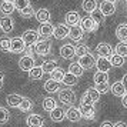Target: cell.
I'll return each mask as SVG.
<instances>
[{
    "instance_id": "c3c4849f",
    "label": "cell",
    "mask_w": 127,
    "mask_h": 127,
    "mask_svg": "<svg viewBox=\"0 0 127 127\" xmlns=\"http://www.w3.org/2000/svg\"><path fill=\"white\" fill-rule=\"evenodd\" d=\"M121 83H123V86H124V89H126V92H127V73L123 76V79H121Z\"/></svg>"
},
{
    "instance_id": "603a6c76",
    "label": "cell",
    "mask_w": 127,
    "mask_h": 127,
    "mask_svg": "<svg viewBox=\"0 0 127 127\" xmlns=\"http://www.w3.org/2000/svg\"><path fill=\"white\" fill-rule=\"evenodd\" d=\"M110 90H111V93L114 94L116 97H123V96L127 93L121 81H116V83H113L111 87H110Z\"/></svg>"
},
{
    "instance_id": "52a82bcc",
    "label": "cell",
    "mask_w": 127,
    "mask_h": 127,
    "mask_svg": "<svg viewBox=\"0 0 127 127\" xmlns=\"http://www.w3.org/2000/svg\"><path fill=\"white\" fill-rule=\"evenodd\" d=\"M26 50V43L23 41L22 37H13L10 39V52L14 53V54H19V53H24Z\"/></svg>"
},
{
    "instance_id": "836d02e7",
    "label": "cell",
    "mask_w": 127,
    "mask_h": 127,
    "mask_svg": "<svg viewBox=\"0 0 127 127\" xmlns=\"http://www.w3.org/2000/svg\"><path fill=\"white\" fill-rule=\"evenodd\" d=\"M57 62L56 60H47V62H44V63L41 64V69H43V71L44 73H52L54 69H57Z\"/></svg>"
},
{
    "instance_id": "d590c367",
    "label": "cell",
    "mask_w": 127,
    "mask_h": 127,
    "mask_svg": "<svg viewBox=\"0 0 127 127\" xmlns=\"http://www.w3.org/2000/svg\"><path fill=\"white\" fill-rule=\"evenodd\" d=\"M114 52H116V54H119L121 57H126L127 56V41H120L114 47Z\"/></svg>"
},
{
    "instance_id": "ee69618b",
    "label": "cell",
    "mask_w": 127,
    "mask_h": 127,
    "mask_svg": "<svg viewBox=\"0 0 127 127\" xmlns=\"http://www.w3.org/2000/svg\"><path fill=\"white\" fill-rule=\"evenodd\" d=\"M0 50L1 52H10V39H1L0 40Z\"/></svg>"
},
{
    "instance_id": "7dc6e473",
    "label": "cell",
    "mask_w": 127,
    "mask_h": 127,
    "mask_svg": "<svg viewBox=\"0 0 127 127\" xmlns=\"http://www.w3.org/2000/svg\"><path fill=\"white\" fill-rule=\"evenodd\" d=\"M100 127H114V124H113L111 121H103Z\"/></svg>"
},
{
    "instance_id": "f6af8a7d",
    "label": "cell",
    "mask_w": 127,
    "mask_h": 127,
    "mask_svg": "<svg viewBox=\"0 0 127 127\" xmlns=\"http://www.w3.org/2000/svg\"><path fill=\"white\" fill-rule=\"evenodd\" d=\"M94 89H96L100 94H104V93H107L110 90V84L109 83H100V84H96Z\"/></svg>"
},
{
    "instance_id": "2e32d148",
    "label": "cell",
    "mask_w": 127,
    "mask_h": 127,
    "mask_svg": "<svg viewBox=\"0 0 127 127\" xmlns=\"http://www.w3.org/2000/svg\"><path fill=\"white\" fill-rule=\"evenodd\" d=\"M26 123L29 127H43L44 124V120L40 114H30L27 119H26Z\"/></svg>"
},
{
    "instance_id": "5b68a950",
    "label": "cell",
    "mask_w": 127,
    "mask_h": 127,
    "mask_svg": "<svg viewBox=\"0 0 127 127\" xmlns=\"http://www.w3.org/2000/svg\"><path fill=\"white\" fill-rule=\"evenodd\" d=\"M80 27L83 29V32H87V33H92V32H96L98 29V24L93 20L92 16H86L80 20Z\"/></svg>"
},
{
    "instance_id": "30bf717a",
    "label": "cell",
    "mask_w": 127,
    "mask_h": 127,
    "mask_svg": "<svg viewBox=\"0 0 127 127\" xmlns=\"http://www.w3.org/2000/svg\"><path fill=\"white\" fill-rule=\"evenodd\" d=\"M98 10L103 13V16H111V14H114L116 13V4L114 3H110L107 0H103L101 3H100V6H98Z\"/></svg>"
},
{
    "instance_id": "ffe728a7",
    "label": "cell",
    "mask_w": 127,
    "mask_h": 127,
    "mask_svg": "<svg viewBox=\"0 0 127 127\" xmlns=\"http://www.w3.org/2000/svg\"><path fill=\"white\" fill-rule=\"evenodd\" d=\"M83 34H84V32H83V29L80 27V24L70 27L69 37H70V39H71L73 41H80L81 39H83Z\"/></svg>"
},
{
    "instance_id": "7c38bea8",
    "label": "cell",
    "mask_w": 127,
    "mask_h": 127,
    "mask_svg": "<svg viewBox=\"0 0 127 127\" xmlns=\"http://www.w3.org/2000/svg\"><path fill=\"white\" fill-rule=\"evenodd\" d=\"M79 64H80L84 70H89V69H92L93 66H96V59H94V56H93L92 53H89V54L81 56V57L79 59Z\"/></svg>"
},
{
    "instance_id": "e575fe53",
    "label": "cell",
    "mask_w": 127,
    "mask_h": 127,
    "mask_svg": "<svg viewBox=\"0 0 127 127\" xmlns=\"http://www.w3.org/2000/svg\"><path fill=\"white\" fill-rule=\"evenodd\" d=\"M109 60H110V63H111V67H120V66L124 64V57H121V56L116 54V53H113L110 56Z\"/></svg>"
},
{
    "instance_id": "ab89813d",
    "label": "cell",
    "mask_w": 127,
    "mask_h": 127,
    "mask_svg": "<svg viewBox=\"0 0 127 127\" xmlns=\"http://www.w3.org/2000/svg\"><path fill=\"white\" fill-rule=\"evenodd\" d=\"M89 53H90V49H89V46H86V44H80V46L76 47V56H79V57L86 56Z\"/></svg>"
},
{
    "instance_id": "7a4b0ae2",
    "label": "cell",
    "mask_w": 127,
    "mask_h": 127,
    "mask_svg": "<svg viewBox=\"0 0 127 127\" xmlns=\"http://www.w3.org/2000/svg\"><path fill=\"white\" fill-rule=\"evenodd\" d=\"M59 100L64 104V106H71L76 100V94L71 89H63L59 92Z\"/></svg>"
},
{
    "instance_id": "bcb514c9",
    "label": "cell",
    "mask_w": 127,
    "mask_h": 127,
    "mask_svg": "<svg viewBox=\"0 0 127 127\" xmlns=\"http://www.w3.org/2000/svg\"><path fill=\"white\" fill-rule=\"evenodd\" d=\"M33 52H34V47L33 46H26V50H24V56H30V57H33Z\"/></svg>"
},
{
    "instance_id": "60d3db41",
    "label": "cell",
    "mask_w": 127,
    "mask_h": 127,
    "mask_svg": "<svg viewBox=\"0 0 127 127\" xmlns=\"http://www.w3.org/2000/svg\"><path fill=\"white\" fill-rule=\"evenodd\" d=\"M9 119H10V113H9V110L4 109V107H0V124L7 123Z\"/></svg>"
},
{
    "instance_id": "7bdbcfd3",
    "label": "cell",
    "mask_w": 127,
    "mask_h": 127,
    "mask_svg": "<svg viewBox=\"0 0 127 127\" xmlns=\"http://www.w3.org/2000/svg\"><path fill=\"white\" fill-rule=\"evenodd\" d=\"M90 16H92V17H93V20H94V22H96L97 24H100V23H101V22L104 20L103 13L100 12V10H94V12H93L92 14H90Z\"/></svg>"
},
{
    "instance_id": "4fadbf2b",
    "label": "cell",
    "mask_w": 127,
    "mask_h": 127,
    "mask_svg": "<svg viewBox=\"0 0 127 127\" xmlns=\"http://www.w3.org/2000/svg\"><path fill=\"white\" fill-rule=\"evenodd\" d=\"M19 67L23 70V71H30V70L34 67V59L30 57V56H23V57L19 60Z\"/></svg>"
},
{
    "instance_id": "8d00e7d4",
    "label": "cell",
    "mask_w": 127,
    "mask_h": 127,
    "mask_svg": "<svg viewBox=\"0 0 127 127\" xmlns=\"http://www.w3.org/2000/svg\"><path fill=\"white\" fill-rule=\"evenodd\" d=\"M19 109L22 110V111H30V110L33 109V101H32L30 98H27V97H23L22 103H20V106H19Z\"/></svg>"
},
{
    "instance_id": "e0dca14e",
    "label": "cell",
    "mask_w": 127,
    "mask_h": 127,
    "mask_svg": "<svg viewBox=\"0 0 127 127\" xmlns=\"http://www.w3.org/2000/svg\"><path fill=\"white\" fill-rule=\"evenodd\" d=\"M60 56L63 59H71L76 56V47L73 44H63L60 47Z\"/></svg>"
},
{
    "instance_id": "f35d334b",
    "label": "cell",
    "mask_w": 127,
    "mask_h": 127,
    "mask_svg": "<svg viewBox=\"0 0 127 127\" xmlns=\"http://www.w3.org/2000/svg\"><path fill=\"white\" fill-rule=\"evenodd\" d=\"M34 14H36V12L32 6H27V7H24L23 10H20V16L23 19H30V17H33Z\"/></svg>"
},
{
    "instance_id": "cb8c5ba5",
    "label": "cell",
    "mask_w": 127,
    "mask_h": 127,
    "mask_svg": "<svg viewBox=\"0 0 127 127\" xmlns=\"http://www.w3.org/2000/svg\"><path fill=\"white\" fill-rule=\"evenodd\" d=\"M44 90L47 93H50V94H53V93H56V92H60V83L53 80V79H49L44 83Z\"/></svg>"
},
{
    "instance_id": "7402d4cb",
    "label": "cell",
    "mask_w": 127,
    "mask_h": 127,
    "mask_svg": "<svg viewBox=\"0 0 127 127\" xmlns=\"http://www.w3.org/2000/svg\"><path fill=\"white\" fill-rule=\"evenodd\" d=\"M53 30H54V27L49 22V23H41L37 32H39L40 37H50V36H53Z\"/></svg>"
},
{
    "instance_id": "6da1fadb",
    "label": "cell",
    "mask_w": 127,
    "mask_h": 127,
    "mask_svg": "<svg viewBox=\"0 0 127 127\" xmlns=\"http://www.w3.org/2000/svg\"><path fill=\"white\" fill-rule=\"evenodd\" d=\"M52 52V44L47 39H40L34 44V53L37 56H47Z\"/></svg>"
},
{
    "instance_id": "681fc988",
    "label": "cell",
    "mask_w": 127,
    "mask_h": 127,
    "mask_svg": "<svg viewBox=\"0 0 127 127\" xmlns=\"http://www.w3.org/2000/svg\"><path fill=\"white\" fill-rule=\"evenodd\" d=\"M114 127H127V124L124 121H117V123H114Z\"/></svg>"
},
{
    "instance_id": "d6a6232c",
    "label": "cell",
    "mask_w": 127,
    "mask_h": 127,
    "mask_svg": "<svg viewBox=\"0 0 127 127\" xmlns=\"http://www.w3.org/2000/svg\"><path fill=\"white\" fill-rule=\"evenodd\" d=\"M69 71L71 73V74H74V76H77V77H80V76L83 74L84 69H83L80 64H79V62H73V63L69 66Z\"/></svg>"
},
{
    "instance_id": "f546056e",
    "label": "cell",
    "mask_w": 127,
    "mask_h": 127,
    "mask_svg": "<svg viewBox=\"0 0 127 127\" xmlns=\"http://www.w3.org/2000/svg\"><path fill=\"white\" fill-rule=\"evenodd\" d=\"M94 84H100V83H109V73L104 71H96L93 76Z\"/></svg>"
},
{
    "instance_id": "3957f363",
    "label": "cell",
    "mask_w": 127,
    "mask_h": 127,
    "mask_svg": "<svg viewBox=\"0 0 127 127\" xmlns=\"http://www.w3.org/2000/svg\"><path fill=\"white\" fill-rule=\"evenodd\" d=\"M98 100H100V93H98L94 87L87 89L86 93H84L83 97H81V101H83V103H87V104H94V103H97Z\"/></svg>"
},
{
    "instance_id": "8992f818",
    "label": "cell",
    "mask_w": 127,
    "mask_h": 127,
    "mask_svg": "<svg viewBox=\"0 0 127 127\" xmlns=\"http://www.w3.org/2000/svg\"><path fill=\"white\" fill-rule=\"evenodd\" d=\"M80 111H81V117L86 119V120H94L96 119V109H94L93 104H87L81 101Z\"/></svg>"
},
{
    "instance_id": "d6986e66",
    "label": "cell",
    "mask_w": 127,
    "mask_h": 127,
    "mask_svg": "<svg viewBox=\"0 0 127 127\" xmlns=\"http://www.w3.org/2000/svg\"><path fill=\"white\" fill-rule=\"evenodd\" d=\"M96 67H97V71H104L107 73L110 69H111V63L107 57H98L96 60Z\"/></svg>"
},
{
    "instance_id": "5bb4252c",
    "label": "cell",
    "mask_w": 127,
    "mask_h": 127,
    "mask_svg": "<svg viewBox=\"0 0 127 127\" xmlns=\"http://www.w3.org/2000/svg\"><path fill=\"white\" fill-rule=\"evenodd\" d=\"M80 20H81V17L77 12H69L66 14V17H64V22H66V24L69 27H73V26L80 24Z\"/></svg>"
},
{
    "instance_id": "816d5d0a",
    "label": "cell",
    "mask_w": 127,
    "mask_h": 127,
    "mask_svg": "<svg viewBox=\"0 0 127 127\" xmlns=\"http://www.w3.org/2000/svg\"><path fill=\"white\" fill-rule=\"evenodd\" d=\"M3 80H4V74H3V71H0V87L3 84Z\"/></svg>"
},
{
    "instance_id": "484cf974",
    "label": "cell",
    "mask_w": 127,
    "mask_h": 127,
    "mask_svg": "<svg viewBox=\"0 0 127 127\" xmlns=\"http://www.w3.org/2000/svg\"><path fill=\"white\" fill-rule=\"evenodd\" d=\"M66 117V111H64L62 107H56L54 110H52L50 111V119H52L53 121H62Z\"/></svg>"
},
{
    "instance_id": "b9f144b4",
    "label": "cell",
    "mask_w": 127,
    "mask_h": 127,
    "mask_svg": "<svg viewBox=\"0 0 127 127\" xmlns=\"http://www.w3.org/2000/svg\"><path fill=\"white\" fill-rule=\"evenodd\" d=\"M13 3H14V7L17 9L19 12L23 10L24 7L30 6V0H13Z\"/></svg>"
},
{
    "instance_id": "f5cc1de1",
    "label": "cell",
    "mask_w": 127,
    "mask_h": 127,
    "mask_svg": "<svg viewBox=\"0 0 127 127\" xmlns=\"http://www.w3.org/2000/svg\"><path fill=\"white\" fill-rule=\"evenodd\" d=\"M107 1H110V3H116L117 0H107Z\"/></svg>"
},
{
    "instance_id": "74e56055",
    "label": "cell",
    "mask_w": 127,
    "mask_h": 127,
    "mask_svg": "<svg viewBox=\"0 0 127 127\" xmlns=\"http://www.w3.org/2000/svg\"><path fill=\"white\" fill-rule=\"evenodd\" d=\"M50 76H52V79L53 80H56V81H59V83H62L63 81V79H64V71L60 67H57V69H54L50 73Z\"/></svg>"
},
{
    "instance_id": "9c48e42d",
    "label": "cell",
    "mask_w": 127,
    "mask_h": 127,
    "mask_svg": "<svg viewBox=\"0 0 127 127\" xmlns=\"http://www.w3.org/2000/svg\"><path fill=\"white\" fill-rule=\"evenodd\" d=\"M66 119L71 123H77V121H80L83 117H81V111H80V107H74V106H71L67 109L66 111Z\"/></svg>"
},
{
    "instance_id": "d4e9b609",
    "label": "cell",
    "mask_w": 127,
    "mask_h": 127,
    "mask_svg": "<svg viewBox=\"0 0 127 127\" xmlns=\"http://www.w3.org/2000/svg\"><path fill=\"white\" fill-rule=\"evenodd\" d=\"M116 37L120 41H127V23H120L116 29Z\"/></svg>"
},
{
    "instance_id": "ba28073f",
    "label": "cell",
    "mask_w": 127,
    "mask_h": 127,
    "mask_svg": "<svg viewBox=\"0 0 127 127\" xmlns=\"http://www.w3.org/2000/svg\"><path fill=\"white\" fill-rule=\"evenodd\" d=\"M69 33H70V27L67 24H57L54 30H53V36H54V39H57V40H63L66 37H69Z\"/></svg>"
},
{
    "instance_id": "1f68e13d",
    "label": "cell",
    "mask_w": 127,
    "mask_h": 127,
    "mask_svg": "<svg viewBox=\"0 0 127 127\" xmlns=\"http://www.w3.org/2000/svg\"><path fill=\"white\" fill-rule=\"evenodd\" d=\"M57 107V103H56V100L53 97H46L44 100H43V109L46 110V111H52V110H54Z\"/></svg>"
},
{
    "instance_id": "9a60e30c",
    "label": "cell",
    "mask_w": 127,
    "mask_h": 127,
    "mask_svg": "<svg viewBox=\"0 0 127 127\" xmlns=\"http://www.w3.org/2000/svg\"><path fill=\"white\" fill-rule=\"evenodd\" d=\"M0 29L3 30L4 33H10V32H13V29H14V20H13L10 16H4V17H1V20H0Z\"/></svg>"
},
{
    "instance_id": "4dcf8cb0",
    "label": "cell",
    "mask_w": 127,
    "mask_h": 127,
    "mask_svg": "<svg viewBox=\"0 0 127 127\" xmlns=\"http://www.w3.org/2000/svg\"><path fill=\"white\" fill-rule=\"evenodd\" d=\"M62 83H64V86H69V87L76 86V84H77V76L71 74L70 71L69 73H64V79H63Z\"/></svg>"
},
{
    "instance_id": "44dd1931",
    "label": "cell",
    "mask_w": 127,
    "mask_h": 127,
    "mask_svg": "<svg viewBox=\"0 0 127 127\" xmlns=\"http://www.w3.org/2000/svg\"><path fill=\"white\" fill-rule=\"evenodd\" d=\"M36 19H37V22L39 23H49L50 22V19H52V14L50 12L47 10V9H39L37 12H36Z\"/></svg>"
},
{
    "instance_id": "4316f807",
    "label": "cell",
    "mask_w": 127,
    "mask_h": 127,
    "mask_svg": "<svg viewBox=\"0 0 127 127\" xmlns=\"http://www.w3.org/2000/svg\"><path fill=\"white\" fill-rule=\"evenodd\" d=\"M22 100H23V97L20 94H14V93L13 94H9L6 97V101L10 107H19L20 103H22Z\"/></svg>"
},
{
    "instance_id": "8fae6325",
    "label": "cell",
    "mask_w": 127,
    "mask_h": 127,
    "mask_svg": "<svg viewBox=\"0 0 127 127\" xmlns=\"http://www.w3.org/2000/svg\"><path fill=\"white\" fill-rule=\"evenodd\" d=\"M96 52H97L98 57H107L110 59V56L113 54V47L107 44V43H98L96 47Z\"/></svg>"
},
{
    "instance_id": "ac0fdd59",
    "label": "cell",
    "mask_w": 127,
    "mask_h": 127,
    "mask_svg": "<svg viewBox=\"0 0 127 127\" xmlns=\"http://www.w3.org/2000/svg\"><path fill=\"white\" fill-rule=\"evenodd\" d=\"M14 10H16V7H14L13 0H3V1H1V4H0V12H1V14L9 16V14H12Z\"/></svg>"
},
{
    "instance_id": "83f0119b",
    "label": "cell",
    "mask_w": 127,
    "mask_h": 127,
    "mask_svg": "<svg viewBox=\"0 0 127 127\" xmlns=\"http://www.w3.org/2000/svg\"><path fill=\"white\" fill-rule=\"evenodd\" d=\"M81 7H83V10L86 13H90L92 14L94 10H97V1L96 0H83Z\"/></svg>"
},
{
    "instance_id": "f1b7e54d",
    "label": "cell",
    "mask_w": 127,
    "mask_h": 127,
    "mask_svg": "<svg viewBox=\"0 0 127 127\" xmlns=\"http://www.w3.org/2000/svg\"><path fill=\"white\" fill-rule=\"evenodd\" d=\"M43 74H44V71L41 69V66H34V67L29 71V77L32 80H40L41 77H43Z\"/></svg>"
},
{
    "instance_id": "277c9868",
    "label": "cell",
    "mask_w": 127,
    "mask_h": 127,
    "mask_svg": "<svg viewBox=\"0 0 127 127\" xmlns=\"http://www.w3.org/2000/svg\"><path fill=\"white\" fill-rule=\"evenodd\" d=\"M22 39L23 41L26 43V46H34L37 41L40 40V34H39V32L37 30H26L22 36Z\"/></svg>"
},
{
    "instance_id": "f907efd6",
    "label": "cell",
    "mask_w": 127,
    "mask_h": 127,
    "mask_svg": "<svg viewBox=\"0 0 127 127\" xmlns=\"http://www.w3.org/2000/svg\"><path fill=\"white\" fill-rule=\"evenodd\" d=\"M121 103H123V106L127 109V93L123 96V97H121Z\"/></svg>"
}]
</instances>
